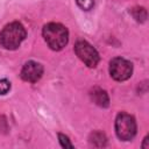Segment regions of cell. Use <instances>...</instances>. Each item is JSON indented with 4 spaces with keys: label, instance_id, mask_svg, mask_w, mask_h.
Segmentation results:
<instances>
[{
    "label": "cell",
    "instance_id": "277c9868",
    "mask_svg": "<svg viewBox=\"0 0 149 149\" xmlns=\"http://www.w3.org/2000/svg\"><path fill=\"white\" fill-rule=\"evenodd\" d=\"M74 52L79 57V59L88 68H94L99 63L100 57H99L98 51L95 50L93 45H91L88 42L84 40L77 41L74 45Z\"/></svg>",
    "mask_w": 149,
    "mask_h": 149
},
{
    "label": "cell",
    "instance_id": "ba28073f",
    "mask_svg": "<svg viewBox=\"0 0 149 149\" xmlns=\"http://www.w3.org/2000/svg\"><path fill=\"white\" fill-rule=\"evenodd\" d=\"M90 140H91V143L93 146H95V147H104V146H106V140L107 139H106V136H105L104 133H101V132H94V133L91 134Z\"/></svg>",
    "mask_w": 149,
    "mask_h": 149
},
{
    "label": "cell",
    "instance_id": "5b68a950",
    "mask_svg": "<svg viewBox=\"0 0 149 149\" xmlns=\"http://www.w3.org/2000/svg\"><path fill=\"white\" fill-rule=\"evenodd\" d=\"M109 73L118 81L127 80L133 73V64L125 58L115 57L109 63Z\"/></svg>",
    "mask_w": 149,
    "mask_h": 149
},
{
    "label": "cell",
    "instance_id": "3957f363",
    "mask_svg": "<svg viewBox=\"0 0 149 149\" xmlns=\"http://www.w3.org/2000/svg\"><path fill=\"white\" fill-rule=\"evenodd\" d=\"M115 133L122 141H130L136 134V121L133 115L119 113L115 119Z\"/></svg>",
    "mask_w": 149,
    "mask_h": 149
},
{
    "label": "cell",
    "instance_id": "6da1fadb",
    "mask_svg": "<svg viewBox=\"0 0 149 149\" xmlns=\"http://www.w3.org/2000/svg\"><path fill=\"white\" fill-rule=\"evenodd\" d=\"M43 37L47 42V44L50 47L52 50H62L69 41V31L68 29L61 24V23H55L50 22L43 27Z\"/></svg>",
    "mask_w": 149,
    "mask_h": 149
},
{
    "label": "cell",
    "instance_id": "52a82bcc",
    "mask_svg": "<svg viewBox=\"0 0 149 149\" xmlns=\"http://www.w3.org/2000/svg\"><path fill=\"white\" fill-rule=\"evenodd\" d=\"M91 98L92 100L100 107H107L109 105V99H108V95L107 93L101 90V88H94L92 92H91Z\"/></svg>",
    "mask_w": 149,
    "mask_h": 149
},
{
    "label": "cell",
    "instance_id": "7a4b0ae2",
    "mask_svg": "<svg viewBox=\"0 0 149 149\" xmlns=\"http://www.w3.org/2000/svg\"><path fill=\"white\" fill-rule=\"evenodd\" d=\"M26 29L20 22H12L0 31V44L7 50H15L26 38Z\"/></svg>",
    "mask_w": 149,
    "mask_h": 149
},
{
    "label": "cell",
    "instance_id": "8fae6325",
    "mask_svg": "<svg viewBox=\"0 0 149 149\" xmlns=\"http://www.w3.org/2000/svg\"><path fill=\"white\" fill-rule=\"evenodd\" d=\"M58 140H59V143H61V146L63 147V148H73V146H72V143L70 142V140H69V137L68 136H65L64 134H58Z\"/></svg>",
    "mask_w": 149,
    "mask_h": 149
},
{
    "label": "cell",
    "instance_id": "7c38bea8",
    "mask_svg": "<svg viewBox=\"0 0 149 149\" xmlns=\"http://www.w3.org/2000/svg\"><path fill=\"white\" fill-rule=\"evenodd\" d=\"M10 90V83L7 79H0V94H6Z\"/></svg>",
    "mask_w": 149,
    "mask_h": 149
},
{
    "label": "cell",
    "instance_id": "8992f818",
    "mask_svg": "<svg viewBox=\"0 0 149 149\" xmlns=\"http://www.w3.org/2000/svg\"><path fill=\"white\" fill-rule=\"evenodd\" d=\"M43 74V66L34 61H28L27 63H24V65L22 66L21 70V78L24 81H29V83H36L37 80H40V78Z\"/></svg>",
    "mask_w": 149,
    "mask_h": 149
},
{
    "label": "cell",
    "instance_id": "9c48e42d",
    "mask_svg": "<svg viewBox=\"0 0 149 149\" xmlns=\"http://www.w3.org/2000/svg\"><path fill=\"white\" fill-rule=\"evenodd\" d=\"M132 15L134 16V19L139 22H144L146 19H147V12L144 8L142 7H134L132 10H130Z\"/></svg>",
    "mask_w": 149,
    "mask_h": 149
},
{
    "label": "cell",
    "instance_id": "30bf717a",
    "mask_svg": "<svg viewBox=\"0 0 149 149\" xmlns=\"http://www.w3.org/2000/svg\"><path fill=\"white\" fill-rule=\"evenodd\" d=\"M78 6L84 10H90L94 6V0H77Z\"/></svg>",
    "mask_w": 149,
    "mask_h": 149
}]
</instances>
